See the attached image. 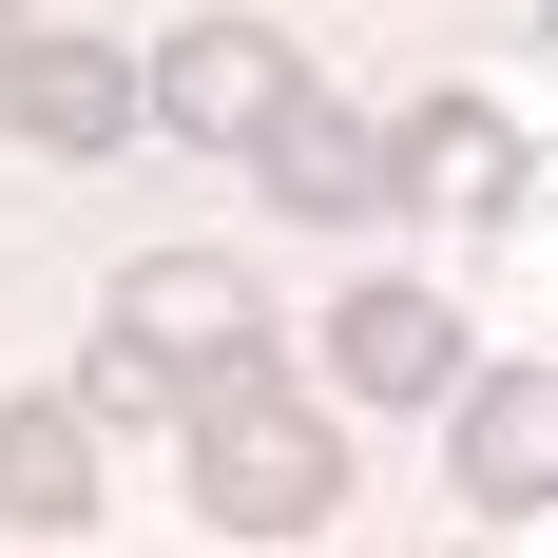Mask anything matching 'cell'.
Wrapping results in <instances>:
<instances>
[{
    "instance_id": "cell-1",
    "label": "cell",
    "mask_w": 558,
    "mask_h": 558,
    "mask_svg": "<svg viewBox=\"0 0 558 558\" xmlns=\"http://www.w3.org/2000/svg\"><path fill=\"white\" fill-rule=\"evenodd\" d=\"M173 462H193V520L213 539H328L347 520V404L289 386L270 347H231L173 386Z\"/></svg>"
},
{
    "instance_id": "cell-2",
    "label": "cell",
    "mask_w": 558,
    "mask_h": 558,
    "mask_svg": "<svg viewBox=\"0 0 558 558\" xmlns=\"http://www.w3.org/2000/svg\"><path fill=\"white\" fill-rule=\"evenodd\" d=\"M386 213H424V231H501V213H539V135H520L482 77L404 97V116H386Z\"/></svg>"
},
{
    "instance_id": "cell-3",
    "label": "cell",
    "mask_w": 558,
    "mask_h": 558,
    "mask_svg": "<svg viewBox=\"0 0 558 558\" xmlns=\"http://www.w3.org/2000/svg\"><path fill=\"white\" fill-rule=\"evenodd\" d=\"M289 77H308L289 20H173V58H135V135H173V155H251V116H270Z\"/></svg>"
},
{
    "instance_id": "cell-4",
    "label": "cell",
    "mask_w": 558,
    "mask_h": 558,
    "mask_svg": "<svg viewBox=\"0 0 558 558\" xmlns=\"http://www.w3.org/2000/svg\"><path fill=\"white\" fill-rule=\"evenodd\" d=\"M251 193H270L289 231H366L386 213V116H347L328 77H289V97L251 116Z\"/></svg>"
},
{
    "instance_id": "cell-5",
    "label": "cell",
    "mask_w": 558,
    "mask_h": 558,
    "mask_svg": "<svg viewBox=\"0 0 558 558\" xmlns=\"http://www.w3.org/2000/svg\"><path fill=\"white\" fill-rule=\"evenodd\" d=\"M482 347H462V308L424 270H366V289H328V404H444Z\"/></svg>"
},
{
    "instance_id": "cell-6",
    "label": "cell",
    "mask_w": 558,
    "mask_h": 558,
    "mask_svg": "<svg viewBox=\"0 0 558 558\" xmlns=\"http://www.w3.org/2000/svg\"><path fill=\"white\" fill-rule=\"evenodd\" d=\"M444 482H462V520L558 501V366H462L444 386Z\"/></svg>"
},
{
    "instance_id": "cell-7",
    "label": "cell",
    "mask_w": 558,
    "mask_h": 558,
    "mask_svg": "<svg viewBox=\"0 0 558 558\" xmlns=\"http://www.w3.org/2000/svg\"><path fill=\"white\" fill-rule=\"evenodd\" d=\"M0 116H20L39 155H135V39L20 20V58H0Z\"/></svg>"
},
{
    "instance_id": "cell-8",
    "label": "cell",
    "mask_w": 558,
    "mask_h": 558,
    "mask_svg": "<svg viewBox=\"0 0 558 558\" xmlns=\"http://www.w3.org/2000/svg\"><path fill=\"white\" fill-rule=\"evenodd\" d=\"M97 328H135V347L173 366V386H193V366H231V347H270V289L231 270V251H135Z\"/></svg>"
},
{
    "instance_id": "cell-9",
    "label": "cell",
    "mask_w": 558,
    "mask_h": 558,
    "mask_svg": "<svg viewBox=\"0 0 558 558\" xmlns=\"http://www.w3.org/2000/svg\"><path fill=\"white\" fill-rule=\"evenodd\" d=\"M97 482H116V444H97L58 386L0 404V539H77V520H97Z\"/></svg>"
},
{
    "instance_id": "cell-10",
    "label": "cell",
    "mask_w": 558,
    "mask_h": 558,
    "mask_svg": "<svg viewBox=\"0 0 558 558\" xmlns=\"http://www.w3.org/2000/svg\"><path fill=\"white\" fill-rule=\"evenodd\" d=\"M58 404H77L97 444H135V424H173V366H155V347H135V328H97V347H77V366H58Z\"/></svg>"
},
{
    "instance_id": "cell-11",
    "label": "cell",
    "mask_w": 558,
    "mask_h": 558,
    "mask_svg": "<svg viewBox=\"0 0 558 558\" xmlns=\"http://www.w3.org/2000/svg\"><path fill=\"white\" fill-rule=\"evenodd\" d=\"M0 58H20V0H0Z\"/></svg>"
}]
</instances>
